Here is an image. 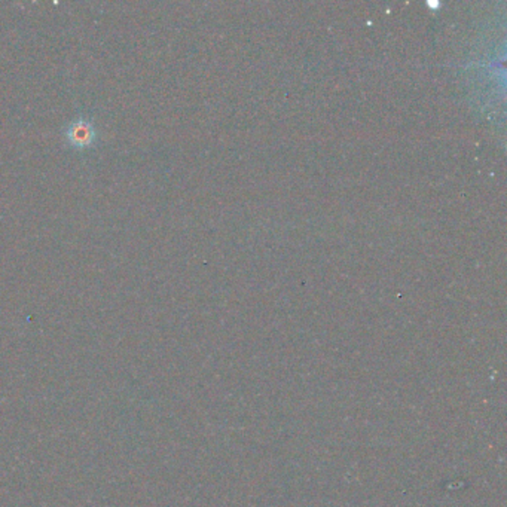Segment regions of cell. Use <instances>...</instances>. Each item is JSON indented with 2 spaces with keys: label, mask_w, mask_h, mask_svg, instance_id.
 Listing matches in <instances>:
<instances>
[{
  "label": "cell",
  "mask_w": 507,
  "mask_h": 507,
  "mask_svg": "<svg viewBox=\"0 0 507 507\" xmlns=\"http://www.w3.org/2000/svg\"><path fill=\"white\" fill-rule=\"evenodd\" d=\"M64 134L67 138V143L72 148L87 149L92 146L97 133L92 121L85 120V117H78V120H73L69 124Z\"/></svg>",
  "instance_id": "cell-1"
}]
</instances>
